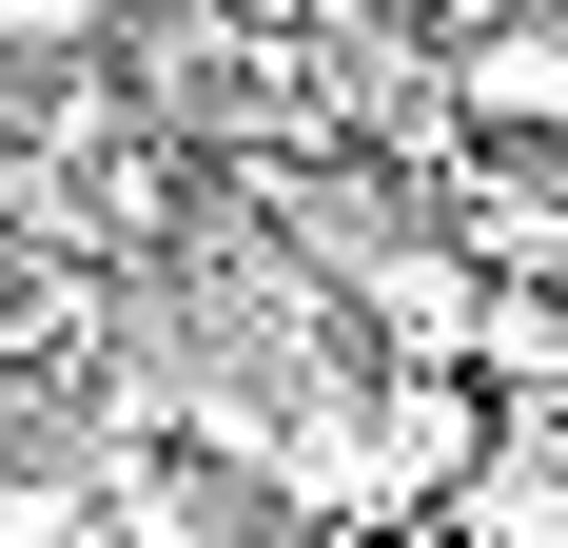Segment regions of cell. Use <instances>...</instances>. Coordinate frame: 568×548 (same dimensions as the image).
<instances>
[{
    "label": "cell",
    "mask_w": 568,
    "mask_h": 548,
    "mask_svg": "<svg viewBox=\"0 0 568 548\" xmlns=\"http://www.w3.org/2000/svg\"><path fill=\"white\" fill-rule=\"evenodd\" d=\"M432 99H452L470 138H568V0H510V20H470V40L432 59Z\"/></svg>",
    "instance_id": "cell-1"
}]
</instances>
